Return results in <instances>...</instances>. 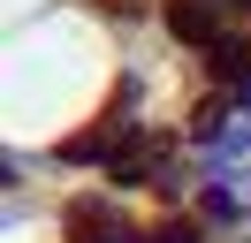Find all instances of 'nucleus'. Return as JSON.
Masks as SVG:
<instances>
[{
  "instance_id": "obj_1",
  "label": "nucleus",
  "mask_w": 251,
  "mask_h": 243,
  "mask_svg": "<svg viewBox=\"0 0 251 243\" xmlns=\"http://www.w3.org/2000/svg\"><path fill=\"white\" fill-rule=\"evenodd\" d=\"M76 243H129V236L107 228V213H76Z\"/></svg>"
}]
</instances>
